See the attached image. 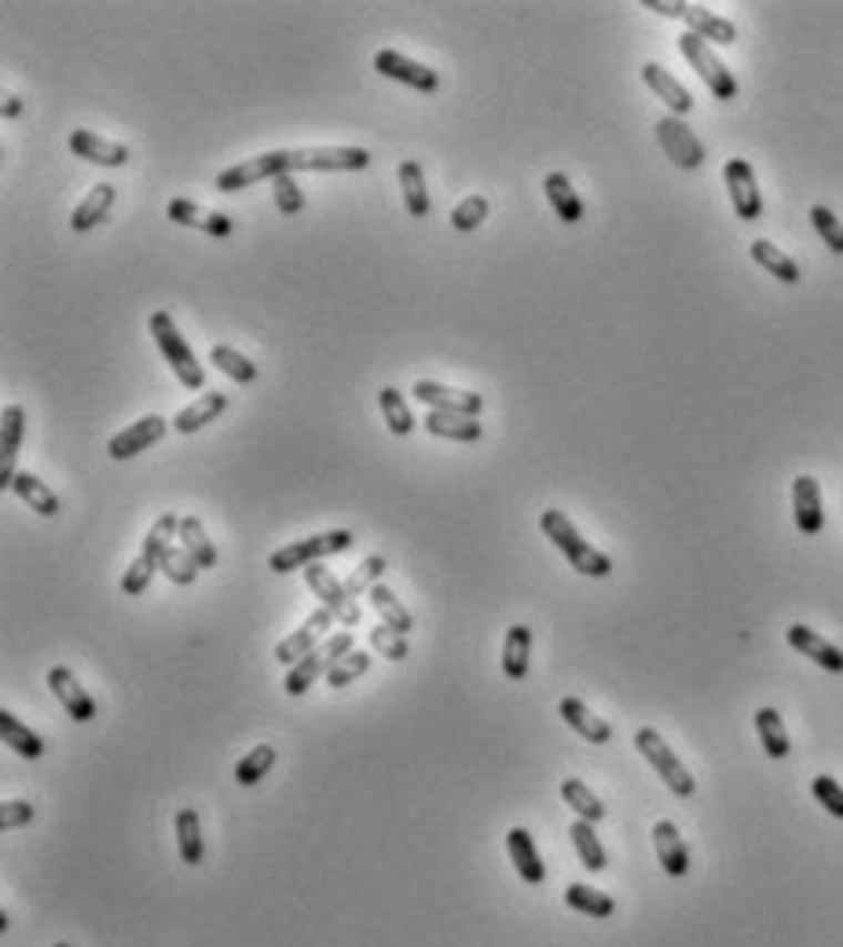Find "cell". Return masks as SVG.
Segmentation results:
<instances>
[{"label": "cell", "instance_id": "49", "mask_svg": "<svg viewBox=\"0 0 843 947\" xmlns=\"http://www.w3.org/2000/svg\"><path fill=\"white\" fill-rule=\"evenodd\" d=\"M385 570H389V566H385V558H382V555H367V558H364V562H359V566L353 570V577H348V581H345V587H348V595H353V598H356V595H364V592H370V587H375V584H378V581L385 577Z\"/></svg>", "mask_w": 843, "mask_h": 947}, {"label": "cell", "instance_id": "2", "mask_svg": "<svg viewBox=\"0 0 843 947\" xmlns=\"http://www.w3.org/2000/svg\"><path fill=\"white\" fill-rule=\"evenodd\" d=\"M148 331H151L154 345H159V350H162L165 364L173 367V375L180 379V386H184V390H206V367H202V364H199V356L191 353L187 339H184V334H180L176 320L169 316L165 309H159V313H151Z\"/></svg>", "mask_w": 843, "mask_h": 947}, {"label": "cell", "instance_id": "35", "mask_svg": "<svg viewBox=\"0 0 843 947\" xmlns=\"http://www.w3.org/2000/svg\"><path fill=\"white\" fill-rule=\"evenodd\" d=\"M0 735H4V746H11L19 753V757H30V760H38L41 753H44V738L38 735V731L33 727H27L19 721L16 713H0Z\"/></svg>", "mask_w": 843, "mask_h": 947}, {"label": "cell", "instance_id": "15", "mask_svg": "<svg viewBox=\"0 0 843 947\" xmlns=\"http://www.w3.org/2000/svg\"><path fill=\"white\" fill-rule=\"evenodd\" d=\"M48 687H52V694L59 698V705H63L67 709V716L74 724H92L95 721V702H92V694L81 687L78 683V676L70 673V668H63V665H55L52 673H48Z\"/></svg>", "mask_w": 843, "mask_h": 947}, {"label": "cell", "instance_id": "9", "mask_svg": "<svg viewBox=\"0 0 843 947\" xmlns=\"http://www.w3.org/2000/svg\"><path fill=\"white\" fill-rule=\"evenodd\" d=\"M657 143H660V151L679 165V170H701L704 165V143L697 140V133L682 122V118H674V114L660 118Z\"/></svg>", "mask_w": 843, "mask_h": 947}, {"label": "cell", "instance_id": "40", "mask_svg": "<svg viewBox=\"0 0 843 947\" xmlns=\"http://www.w3.org/2000/svg\"><path fill=\"white\" fill-rule=\"evenodd\" d=\"M561 797H565V805L580 815L583 823H601V819H606V805H601L595 789H590L587 783H580V778H565Z\"/></svg>", "mask_w": 843, "mask_h": 947}, {"label": "cell", "instance_id": "53", "mask_svg": "<svg viewBox=\"0 0 843 947\" xmlns=\"http://www.w3.org/2000/svg\"><path fill=\"white\" fill-rule=\"evenodd\" d=\"M811 794L814 800L822 805L829 815H836V819H843V786L836 783L833 775H817L811 783Z\"/></svg>", "mask_w": 843, "mask_h": 947}, {"label": "cell", "instance_id": "25", "mask_svg": "<svg viewBox=\"0 0 843 947\" xmlns=\"http://www.w3.org/2000/svg\"><path fill=\"white\" fill-rule=\"evenodd\" d=\"M682 22H685V27H690V33H697V38H701V41H708V44H719V48H727V44H733V41H738V27H733L730 19L715 16V11L701 8V4H685V11H682Z\"/></svg>", "mask_w": 843, "mask_h": 947}, {"label": "cell", "instance_id": "14", "mask_svg": "<svg viewBox=\"0 0 843 947\" xmlns=\"http://www.w3.org/2000/svg\"><path fill=\"white\" fill-rule=\"evenodd\" d=\"M165 426H173V423H165L162 415H143V419H136V423L132 426H125L122 434H114L111 437V445H106V455H111V460H132V455H140V452H148L151 445H159L162 441V434H165Z\"/></svg>", "mask_w": 843, "mask_h": 947}, {"label": "cell", "instance_id": "43", "mask_svg": "<svg viewBox=\"0 0 843 947\" xmlns=\"http://www.w3.org/2000/svg\"><path fill=\"white\" fill-rule=\"evenodd\" d=\"M180 547H187V555L199 562L202 570H213L216 566V547L202 530L199 518H180Z\"/></svg>", "mask_w": 843, "mask_h": 947}, {"label": "cell", "instance_id": "21", "mask_svg": "<svg viewBox=\"0 0 843 947\" xmlns=\"http://www.w3.org/2000/svg\"><path fill=\"white\" fill-rule=\"evenodd\" d=\"M785 639L792 651H800L803 657H811L814 665H822L825 673H843V651L840 646H833L825 639V635H817L814 628L806 625H789Z\"/></svg>", "mask_w": 843, "mask_h": 947}, {"label": "cell", "instance_id": "4", "mask_svg": "<svg viewBox=\"0 0 843 947\" xmlns=\"http://www.w3.org/2000/svg\"><path fill=\"white\" fill-rule=\"evenodd\" d=\"M353 643H356V639H353V632H348V628L327 635V643L316 646V651H312L308 657H301V662L291 668V673H286L283 691L291 694V698H301V694H305L323 673H331V668L342 662L345 654H353Z\"/></svg>", "mask_w": 843, "mask_h": 947}, {"label": "cell", "instance_id": "31", "mask_svg": "<svg viewBox=\"0 0 843 947\" xmlns=\"http://www.w3.org/2000/svg\"><path fill=\"white\" fill-rule=\"evenodd\" d=\"M749 254H752V261H755L759 269H766V272L774 275V280H781V283L792 286V283L803 280V272H800L796 261H792L781 246L770 243V239H755V243L749 246Z\"/></svg>", "mask_w": 843, "mask_h": 947}, {"label": "cell", "instance_id": "1", "mask_svg": "<svg viewBox=\"0 0 843 947\" xmlns=\"http://www.w3.org/2000/svg\"><path fill=\"white\" fill-rule=\"evenodd\" d=\"M539 530H544L547 541L558 547L565 558H569V566L576 573H583V577H609V573H612V558L601 555L598 547H590L561 511L550 507V511L539 514Z\"/></svg>", "mask_w": 843, "mask_h": 947}, {"label": "cell", "instance_id": "29", "mask_svg": "<svg viewBox=\"0 0 843 947\" xmlns=\"http://www.w3.org/2000/svg\"><path fill=\"white\" fill-rule=\"evenodd\" d=\"M528 662H532V628L514 625L502 639V676L521 683L528 676Z\"/></svg>", "mask_w": 843, "mask_h": 947}, {"label": "cell", "instance_id": "37", "mask_svg": "<svg viewBox=\"0 0 843 947\" xmlns=\"http://www.w3.org/2000/svg\"><path fill=\"white\" fill-rule=\"evenodd\" d=\"M755 731H759V742H763L766 757H774V760H785V757H789L792 742H789V731H785V724H781V713H778V709L763 705V709L755 713Z\"/></svg>", "mask_w": 843, "mask_h": 947}, {"label": "cell", "instance_id": "32", "mask_svg": "<svg viewBox=\"0 0 843 947\" xmlns=\"http://www.w3.org/2000/svg\"><path fill=\"white\" fill-rule=\"evenodd\" d=\"M176 848H180V863L187 867H199L202 856H206V842H202V819L195 808H180L176 812Z\"/></svg>", "mask_w": 843, "mask_h": 947}, {"label": "cell", "instance_id": "47", "mask_svg": "<svg viewBox=\"0 0 843 947\" xmlns=\"http://www.w3.org/2000/svg\"><path fill=\"white\" fill-rule=\"evenodd\" d=\"M199 562L187 555V547H169L165 555H162V573L173 584H180V587H187V584H195V577H199Z\"/></svg>", "mask_w": 843, "mask_h": 947}, {"label": "cell", "instance_id": "57", "mask_svg": "<svg viewBox=\"0 0 843 947\" xmlns=\"http://www.w3.org/2000/svg\"><path fill=\"white\" fill-rule=\"evenodd\" d=\"M52 947H70V944H63V940H59V944H52Z\"/></svg>", "mask_w": 843, "mask_h": 947}, {"label": "cell", "instance_id": "33", "mask_svg": "<svg viewBox=\"0 0 843 947\" xmlns=\"http://www.w3.org/2000/svg\"><path fill=\"white\" fill-rule=\"evenodd\" d=\"M544 191H547V202L553 206V213H558L565 224H580L583 221V202H580V195H576V188H572L569 177H565V173H547Z\"/></svg>", "mask_w": 843, "mask_h": 947}, {"label": "cell", "instance_id": "22", "mask_svg": "<svg viewBox=\"0 0 843 947\" xmlns=\"http://www.w3.org/2000/svg\"><path fill=\"white\" fill-rule=\"evenodd\" d=\"M506 853H510L517 874H521L525 885H544L547 878V867L544 859H539V848L532 842V834L525 830V826H514L510 834H506Z\"/></svg>", "mask_w": 843, "mask_h": 947}, {"label": "cell", "instance_id": "8", "mask_svg": "<svg viewBox=\"0 0 843 947\" xmlns=\"http://www.w3.org/2000/svg\"><path fill=\"white\" fill-rule=\"evenodd\" d=\"M370 165L367 148H297L291 151V173H359Z\"/></svg>", "mask_w": 843, "mask_h": 947}, {"label": "cell", "instance_id": "11", "mask_svg": "<svg viewBox=\"0 0 843 947\" xmlns=\"http://www.w3.org/2000/svg\"><path fill=\"white\" fill-rule=\"evenodd\" d=\"M722 181L730 191V206L741 221H759L763 218V195H759L755 170L744 159H730L722 165Z\"/></svg>", "mask_w": 843, "mask_h": 947}, {"label": "cell", "instance_id": "6", "mask_svg": "<svg viewBox=\"0 0 843 947\" xmlns=\"http://www.w3.org/2000/svg\"><path fill=\"white\" fill-rule=\"evenodd\" d=\"M634 746H638V753H642V757L653 764V772L664 778V786L671 789L674 797H693V789H697V783H693V775L685 772V764L674 757V749L668 746L664 738L657 735L653 727H642L634 735Z\"/></svg>", "mask_w": 843, "mask_h": 947}, {"label": "cell", "instance_id": "38", "mask_svg": "<svg viewBox=\"0 0 843 947\" xmlns=\"http://www.w3.org/2000/svg\"><path fill=\"white\" fill-rule=\"evenodd\" d=\"M565 904H569L576 915H587V918H612L617 915V900H612L609 893H598L590 889V885H569L565 889Z\"/></svg>", "mask_w": 843, "mask_h": 947}, {"label": "cell", "instance_id": "51", "mask_svg": "<svg viewBox=\"0 0 843 947\" xmlns=\"http://www.w3.org/2000/svg\"><path fill=\"white\" fill-rule=\"evenodd\" d=\"M367 668H370V654H364V651L345 654L342 662H337L331 673H327V687H348V683L364 676Z\"/></svg>", "mask_w": 843, "mask_h": 947}, {"label": "cell", "instance_id": "54", "mask_svg": "<svg viewBox=\"0 0 843 947\" xmlns=\"http://www.w3.org/2000/svg\"><path fill=\"white\" fill-rule=\"evenodd\" d=\"M370 646H375L382 657H389V662H404V657H407V639L396 628H389V625L370 628Z\"/></svg>", "mask_w": 843, "mask_h": 947}, {"label": "cell", "instance_id": "46", "mask_svg": "<svg viewBox=\"0 0 843 947\" xmlns=\"http://www.w3.org/2000/svg\"><path fill=\"white\" fill-rule=\"evenodd\" d=\"M159 570H162V558L148 555V551H140L136 562H132V566L125 570V577H122V595H143V592H148L151 577Z\"/></svg>", "mask_w": 843, "mask_h": 947}, {"label": "cell", "instance_id": "13", "mask_svg": "<svg viewBox=\"0 0 843 947\" xmlns=\"http://www.w3.org/2000/svg\"><path fill=\"white\" fill-rule=\"evenodd\" d=\"M375 70H378L382 78L400 81V85L415 89V92H437V89H440V74H437V70H429L426 63H415V59L393 52V48H385V52L375 56Z\"/></svg>", "mask_w": 843, "mask_h": 947}, {"label": "cell", "instance_id": "16", "mask_svg": "<svg viewBox=\"0 0 843 947\" xmlns=\"http://www.w3.org/2000/svg\"><path fill=\"white\" fill-rule=\"evenodd\" d=\"M22 437H27V412H22V404H8L4 415H0V488H11V482H16Z\"/></svg>", "mask_w": 843, "mask_h": 947}, {"label": "cell", "instance_id": "30", "mask_svg": "<svg viewBox=\"0 0 843 947\" xmlns=\"http://www.w3.org/2000/svg\"><path fill=\"white\" fill-rule=\"evenodd\" d=\"M426 430L440 441H463V445H474L485 434L474 415H451V412H429Z\"/></svg>", "mask_w": 843, "mask_h": 947}, {"label": "cell", "instance_id": "28", "mask_svg": "<svg viewBox=\"0 0 843 947\" xmlns=\"http://www.w3.org/2000/svg\"><path fill=\"white\" fill-rule=\"evenodd\" d=\"M114 199H118L114 184H95L89 195L78 202V210L70 213V228H74V232H92L95 224L106 221V213H111Z\"/></svg>", "mask_w": 843, "mask_h": 947}, {"label": "cell", "instance_id": "5", "mask_svg": "<svg viewBox=\"0 0 843 947\" xmlns=\"http://www.w3.org/2000/svg\"><path fill=\"white\" fill-rule=\"evenodd\" d=\"M679 52L685 56V63H690L697 74H701V81L708 85V92L715 95V100H738V78H733L727 70V63H722V59L712 52V44L701 41L697 33H682Z\"/></svg>", "mask_w": 843, "mask_h": 947}, {"label": "cell", "instance_id": "56", "mask_svg": "<svg viewBox=\"0 0 843 947\" xmlns=\"http://www.w3.org/2000/svg\"><path fill=\"white\" fill-rule=\"evenodd\" d=\"M22 114V100L19 95H4V118H19Z\"/></svg>", "mask_w": 843, "mask_h": 947}, {"label": "cell", "instance_id": "18", "mask_svg": "<svg viewBox=\"0 0 843 947\" xmlns=\"http://www.w3.org/2000/svg\"><path fill=\"white\" fill-rule=\"evenodd\" d=\"M792 514H796V530L803 536H817L825 530V511H822V485L811 474H800L792 482Z\"/></svg>", "mask_w": 843, "mask_h": 947}, {"label": "cell", "instance_id": "42", "mask_svg": "<svg viewBox=\"0 0 843 947\" xmlns=\"http://www.w3.org/2000/svg\"><path fill=\"white\" fill-rule=\"evenodd\" d=\"M569 837H572V845H576V856H580V863H583L587 870H606V867H609V863H606V848H601L598 834H595V823L576 819V823L569 826Z\"/></svg>", "mask_w": 843, "mask_h": 947}, {"label": "cell", "instance_id": "39", "mask_svg": "<svg viewBox=\"0 0 843 947\" xmlns=\"http://www.w3.org/2000/svg\"><path fill=\"white\" fill-rule=\"evenodd\" d=\"M378 407H382V415H385V426H389V434H396V437H407L415 430V415H412V407H407V397L396 386H385V390H378Z\"/></svg>", "mask_w": 843, "mask_h": 947}, {"label": "cell", "instance_id": "7", "mask_svg": "<svg viewBox=\"0 0 843 947\" xmlns=\"http://www.w3.org/2000/svg\"><path fill=\"white\" fill-rule=\"evenodd\" d=\"M283 173H291V151H264V154H253L246 162H235V165H227V170H221L213 188L232 195V191H243L257 181H275V177H283Z\"/></svg>", "mask_w": 843, "mask_h": 947}, {"label": "cell", "instance_id": "52", "mask_svg": "<svg viewBox=\"0 0 843 947\" xmlns=\"http://www.w3.org/2000/svg\"><path fill=\"white\" fill-rule=\"evenodd\" d=\"M811 224L814 232L822 235V243L833 250V254H843V224L836 221V213L829 206H811Z\"/></svg>", "mask_w": 843, "mask_h": 947}, {"label": "cell", "instance_id": "17", "mask_svg": "<svg viewBox=\"0 0 843 947\" xmlns=\"http://www.w3.org/2000/svg\"><path fill=\"white\" fill-rule=\"evenodd\" d=\"M331 621H334V614L331 609H316V614H312L305 625H301L294 635H286V639H280L275 643V657H280V662L286 665V668H294L301 657H308L312 651H316V643L323 639V635H327V628H331Z\"/></svg>", "mask_w": 843, "mask_h": 947}, {"label": "cell", "instance_id": "3", "mask_svg": "<svg viewBox=\"0 0 843 947\" xmlns=\"http://www.w3.org/2000/svg\"><path fill=\"white\" fill-rule=\"evenodd\" d=\"M356 536L348 530H331V533H316V536H305V541H294L280 547L275 555L268 558V570L272 573H294V570H308L316 562L331 558V555H342V551L353 547Z\"/></svg>", "mask_w": 843, "mask_h": 947}, {"label": "cell", "instance_id": "44", "mask_svg": "<svg viewBox=\"0 0 843 947\" xmlns=\"http://www.w3.org/2000/svg\"><path fill=\"white\" fill-rule=\"evenodd\" d=\"M210 361L221 367L232 382H238V386H250V382H257V364H253L250 356H243L238 350H232V345H213Z\"/></svg>", "mask_w": 843, "mask_h": 947}, {"label": "cell", "instance_id": "23", "mask_svg": "<svg viewBox=\"0 0 843 947\" xmlns=\"http://www.w3.org/2000/svg\"><path fill=\"white\" fill-rule=\"evenodd\" d=\"M653 845H657L660 867H664L671 878H682V874L690 870V848H685L679 826H674L671 819H660L653 826Z\"/></svg>", "mask_w": 843, "mask_h": 947}, {"label": "cell", "instance_id": "26", "mask_svg": "<svg viewBox=\"0 0 843 947\" xmlns=\"http://www.w3.org/2000/svg\"><path fill=\"white\" fill-rule=\"evenodd\" d=\"M558 713H561V721L576 731V735L590 742V746H609V742H612V727L601 721V716L590 713L580 698H561Z\"/></svg>", "mask_w": 843, "mask_h": 947}, {"label": "cell", "instance_id": "12", "mask_svg": "<svg viewBox=\"0 0 843 947\" xmlns=\"http://www.w3.org/2000/svg\"><path fill=\"white\" fill-rule=\"evenodd\" d=\"M415 401L429 404L433 412H451V415H480L485 407V397L474 390H455V386H444V382H429V379H418L415 382Z\"/></svg>", "mask_w": 843, "mask_h": 947}, {"label": "cell", "instance_id": "24", "mask_svg": "<svg viewBox=\"0 0 843 947\" xmlns=\"http://www.w3.org/2000/svg\"><path fill=\"white\" fill-rule=\"evenodd\" d=\"M642 81L649 89L657 92V100H664L668 107H671V114L674 118H682V114H690L693 111V95H690V89L682 85L679 78L674 74H668L664 67L660 63H646L642 67Z\"/></svg>", "mask_w": 843, "mask_h": 947}, {"label": "cell", "instance_id": "10", "mask_svg": "<svg viewBox=\"0 0 843 947\" xmlns=\"http://www.w3.org/2000/svg\"><path fill=\"white\" fill-rule=\"evenodd\" d=\"M305 584H308V592L323 603V609H331L334 621H342L345 628H356V625H359V606H356V598L348 595V587L337 581L331 570H323L319 562H316V566L305 570Z\"/></svg>", "mask_w": 843, "mask_h": 947}, {"label": "cell", "instance_id": "20", "mask_svg": "<svg viewBox=\"0 0 843 947\" xmlns=\"http://www.w3.org/2000/svg\"><path fill=\"white\" fill-rule=\"evenodd\" d=\"M67 143H70V151H74L78 159L92 162V165H103V170H118V165L129 162V148H125V143H114V140L95 137L92 129H74Z\"/></svg>", "mask_w": 843, "mask_h": 947}, {"label": "cell", "instance_id": "41", "mask_svg": "<svg viewBox=\"0 0 843 947\" xmlns=\"http://www.w3.org/2000/svg\"><path fill=\"white\" fill-rule=\"evenodd\" d=\"M367 595H370V606H375V609H378V617H382V625H389V628H396V632H400V635H407V632H412V628H415V617H412V614H407V606H404V603H400V598H396V595H393V592H389V587H385V584H375V587H370V592H367Z\"/></svg>", "mask_w": 843, "mask_h": 947}, {"label": "cell", "instance_id": "34", "mask_svg": "<svg viewBox=\"0 0 843 947\" xmlns=\"http://www.w3.org/2000/svg\"><path fill=\"white\" fill-rule=\"evenodd\" d=\"M11 493H16L22 503H27V507L38 511L41 518H55V514H59V496H55L52 488H48L44 482H41L38 474L19 471V474H16V482H11Z\"/></svg>", "mask_w": 843, "mask_h": 947}, {"label": "cell", "instance_id": "27", "mask_svg": "<svg viewBox=\"0 0 843 947\" xmlns=\"http://www.w3.org/2000/svg\"><path fill=\"white\" fill-rule=\"evenodd\" d=\"M224 407H227V393H216V390L202 393L195 404L180 407V412L173 415V430L176 434H199V430L206 423H213L216 415H224Z\"/></svg>", "mask_w": 843, "mask_h": 947}, {"label": "cell", "instance_id": "19", "mask_svg": "<svg viewBox=\"0 0 843 947\" xmlns=\"http://www.w3.org/2000/svg\"><path fill=\"white\" fill-rule=\"evenodd\" d=\"M165 218L173 224H187V228H199V232H206L213 239H227L235 232V221L227 218V213L221 210H202L199 202L191 199H173L165 206Z\"/></svg>", "mask_w": 843, "mask_h": 947}, {"label": "cell", "instance_id": "50", "mask_svg": "<svg viewBox=\"0 0 843 947\" xmlns=\"http://www.w3.org/2000/svg\"><path fill=\"white\" fill-rule=\"evenodd\" d=\"M488 218V199L485 195H466L459 206L451 210V228L455 232H474Z\"/></svg>", "mask_w": 843, "mask_h": 947}, {"label": "cell", "instance_id": "48", "mask_svg": "<svg viewBox=\"0 0 843 947\" xmlns=\"http://www.w3.org/2000/svg\"><path fill=\"white\" fill-rule=\"evenodd\" d=\"M272 195H275V210L286 213V218H294V213L305 210V191H301L297 177L294 173H283L272 181Z\"/></svg>", "mask_w": 843, "mask_h": 947}, {"label": "cell", "instance_id": "36", "mask_svg": "<svg viewBox=\"0 0 843 947\" xmlns=\"http://www.w3.org/2000/svg\"><path fill=\"white\" fill-rule=\"evenodd\" d=\"M396 177H400L407 213H412V218H429V191H426V177H422V165L415 159H404Z\"/></svg>", "mask_w": 843, "mask_h": 947}, {"label": "cell", "instance_id": "55", "mask_svg": "<svg viewBox=\"0 0 843 947\" xmlns=\"http://www.w3.org/2000/svg\"><path fill=\"white\" fill-rule=\"evenodd\" d=\"M33 815H38V808L30 800H4L0 805V830H19V826L33 823Z\"/></svg>", "mask_w": 843, "mask_h": 947}, {"label": "cell", "instance_id": "45", "mask_svg": "<svg viewBox=\"0 0 843 947\" xmlns=\"http://www.w3.org/2000/svg\"><path fill=\"white\" fill-rule=\"evenodd\" d=\"M272 767H275V746H253L246 757L235 764V783L238 786H257Z\"/></svg>", "mask_w": 843, "mask_h": 947}]
</instances>
